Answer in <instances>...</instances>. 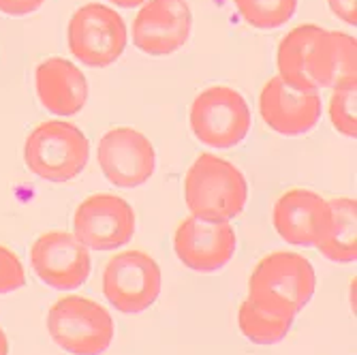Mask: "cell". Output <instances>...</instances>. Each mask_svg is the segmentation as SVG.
Masks as SVG:
<instances>
[{
    "label": "cell",
    "mask_w": 357,
    "mask_h": 355,
    "mask_svg": "<svg viewBox=\"0 0 357 355\" xmlns=\"http://www.w3.org/2000/svg\"><path fill=\"white\" fill-rule=\"evenodd\" d=\"M163 274L154 257L144 250H124L103 270V296L122 315H139L160 296Z\"/></svg>",
    "instance_id": "obj_6"
},
{
    "label": "cell",
    "mask_w": 357,
    "mask_h": 355,
    "mask_svg": "<svg viewBox=\"0 0 357 355\" xmlns=\"http://www.w3.org/2000/svg\"><path fill=\"white\" fill-rule=\"evenodd\" d=\"M0 355H9V338L3 328H0Z\"/></svg>",
    "instance_id": "obj_25"
},
{
    "label": "cell",
    "mask_w": 357,
    "mask_h": 355,
    "mask_svg": "<svg viewBox=\"0 0 357 355\" xmlns=\"http://www.w3.org/2000/svg\"><path fill=\"white\" fill-rule=\"evenodd\" d=\"M259 112L272 131L287 137L304 135L312 131L321 118V94L294 88L276 75L261 88Z\"/></svg>",
    "instance_id": "obj_14"
},
{
    "label": "cell",
    "mask_w": 357,
    "mask_h": 355,
    "mask_svg": "<svg viewBox=\"0 0 357 355\" xmlns=\"http://www.w3.org/2000/svg\"><path fill=\"white\" fill-rule=\"evenodd\" d=\"M278 77L300 90L355 88L357 41L317 24L294 28L278 45Z\"/></svg>",
    "instance_id": "obj_1"
},
{
    "label": "cell",
    "mask_w": 357,
    "mask_h": 355,
    "mask_svg": "<svg viewBox=\"0 0 357 355\" xmlns=\"http://www.w3.org/2000/svg\"><path fill=\"white\" fill-rule=\"evenodd\" d=\"M238 236L229 220L184 218L174 236L178 259L195 272H218L234 259Z\"/></svg>",
    "instance_id": "obj_10"
},
{
    "label": "cell",
    "mask_w": 357,
    "mask_h": 355,
    "mask_svg": "<svg viewBox=\"0 0 357 355\" xmlns=\"http://www.w3.org/2000/svg\"><path fill=\"white\" fill-rule=\"evenodd\" d=\"M328 5L336 17H340L344 24L355 26L357 24V7L355 0H328Z\"/></svg>",
    "instance_id": "obj_23"
},
{
    "label": "cell",
    "mask_w": 357,
    "mask_h": 355,
    "mask_svg": "<svg viewBox=\"0 0 357 355\" xmlns=\"http://www.w3.org/2000/svg\"><path fill=\"white\" fill-rule=\"evenodd\" d=\"M192 15L184 0H148L133 22V43L150 56L178 52L190 37Z\"/></svg>",
    "instance_id": "obj_15"
},
{
    "label": "cell",
    "mask_w": 357,
    "mask_h": 355,
    "mask_svg": "<svg viewBox=\"0 0 357 355\" xmlns=\"http://www.w3.org/2000/svg\"><path fill=\"white\" fill-rule=\"evenodd\" d=\"M26 285V272L20 262V257L0 244V296L17 292Z\"/></svg>",
    "instance_id": "obj_21"
},
{
    "label": "cell",
    "mask_w": 357,
    "mask_h": 355,
    "mask_svg": "<svg viewBox=\"0 0 357 355\" xmlns=\"http://www.w3.org/2000/svg\"><path fill=\"white\" fill-rule=\"evenodd\" d=\"M69 50L79 62L94 69L114 64L128 41V30L124 20L105 5H84L79 7L67 28Z\"/></svg>",
    "instance_id": "obj_7"
},
{
    "label": "cell",
    "mask_w": 357,
    "mask_h": 355,
    "mask_svg": "<svg viewBox=\"0 0 357 355\" xmlns=\"http://www.w3.org/2000/svg\"><path fill=\"white\" fill-rule=\"evenodd\" d=\"M47 330L60 349L73 355H101L116 334L107 308L82 296L60 298L47 312Z\"/></svg>",
    "instance_id": "obj_4"
},
{
    "label": "cell",
    "mask_w": 357,
    "mask_h": 355,
    "mask_svg": "<svg viewBox=\"0 0 357 355\" xmlns=\"http://www.w3.org/2000/svg\"><path fill=\"white\" fill-rule=\"evenodd\" d=\"M112 5L116 7H122V9H133V7H142L148 0H109Z\"/></svg>",
    "instance_id": "obj_24"
},
{
    "label": "cell",
    "mask_w": 357,
    "mask_h": 355,
    "mask_svg": "<svg viewBox=\"0 0 357 355\" xmlns=\"http://www.w3.org/2000/svg\"><path fill=\"white\" fill-rule=\"evenodd\" d=\"M298 310L270 298H246L238 312V326L244 338L255 345H276L280 342L291 326Z\"/></svg>",
    "instance_id": "obj_17"
},
{
    "label": "cell",
    "mask_w": 357,
    "mask_h": 355,
    "mask_svg": "<svg viewBox=\"0 0 357 355\" xmlns=\"http://www.w3.org/2000/svg\"><path fill=\"white\" fill-rule=\"evenodd\" d=\"M317 289L312 264L300 252L276 250L259 262L248 280L250 298H270L298 312L310 302Z\"/></svg>",
    "instance_id": "obj_8"
},
{
    "label": "cell",
    "mask_w": 357,
    "mask_h": 355,
    "mask_svg": "<svg viewBox=\"0 0 357 355\" xmlns=\"http://www.w3.org/2000/svg\"><path fill=\"white\" fill-rule=\"evenodd\" d=\"M238 13L252 28H278L294 17L298 0H234Z\"/></svg>",
    "instance_id": "obj_19"
},
{
    "label": "cell",
    "mask_w": 357,
    "mask_h": 355,
    "mask_svg": "<svg viewBox=\"0 0 357 355\" xmlns=\"http://www.w3.org/2000/svg\"><path fill=\"white\" fill-rule=\"evenodd\" d=\"M35 88L41 105L58 116H73L88 101L86 75L64 58H47L35 71Z\"/></svg>",
    "instance_id": "obj_16"
},
{
    "label": "cell",
    "mask_w": 357,
    "mask_h": 355,
    "mask_svg": "<svg viewBox=\"0 0 357 355\" xmlns=\"http://www.w3.org/2000/svg\"><path fill=\"white\" fill-rule=\"evenodd\" d=\"M90 158V144L79 126L62 120L41 122L24 144L26 167L45 182L77 178Z\"/></svg>",
    "instance_id": "obj_3"
},
{
    "label": "cell",
    "mask_w": 357,
    "mask_h": 355,
    "mask_svg": "<svg viewBox=\"0 0 357 355\" xmlns=\"http://www.w3.org/2000/svg\"><path fill=\"white\" fill-rule=\"evenodd\" d=\"M30 268L50 287L69 292L90 276V252L69 232H47L30 246Z\"/></svg>",
    "instance_id": "obj_12"
},
{
    "label": "cell",
    "mask_w": 357,
    "mask_h": 355,
    "mask_svg": "<svg viewBox=\"0 0 357 355\" xmlns=\"http://www.w3.org/2000/svg\"><path fill=\"white\" fill-rule=\"evenodd\" d=\"M252 126L250 107L244 96L229 86L202 90L190 105L192 135L210 148H236Z\"/></svg>",
    "instance_id": "obj_5"
},
{
    "label": "cell",
    "mask_w": 357,
    "mask_h": 355,
    "mask_svg": "<svg viewBox=\"0 0 357 355\" xmlns=\"http://www.w3.org/2000/svg\"><path fill=\"white\" fill-rule=\"evenodd\" d=\"M135 212L118 195L99 192L84 199L73 216V236L92 250H114L131 242Z\"/></svg>",
    "instance_id": "obj_9"
},
{
    "label": "cell",
    "mask_w": 357,
    "mask_h": 355,
    "mask_svg": "<svg viewBox=\"0 0 357 355\" xmlns=\"http://www.w3.org/2000/svg\"><path fill=\"white\" fill-rule=\"evenodd\" d=\"M332 212L330 232L317 248L326 259L334 264H355L357 259V204L351 197H336L328 202Z\"/></svg>",
    "instance_id": "obj_18"
},
{
    "label": "cell",
    "mask_w": 357,
    "mask_h": 355,
    "mask_svg": "<svg viewBox=\"0 0 357 355\" xmlns=\"http://www.w3.org/2000/svg\"><path fill=\"white\" fill-rule=\"evenodd\" d=\"M276 234L294 246H319L326 240L332 222L328 199L306 188H291L272 208Z\"/></svg>",
    "instance_id": "obj_13"
},
{
    "label": "cell",
    "mask_w": 357,
    "mask_h": 355,
    "mask_svg": "<svg viewBox=\"0 0 357 355\" xmlns=\"http://www.w3.org/2000/svg\"><path fill=\"white\" fill-rule=\"evenodd\" d=\"M99 165L103 176L120 188L146 184L156 167L152 142L133 126H116L99 142Z\"/></svg>",
    "instance_id": "obj_11"
},
{
    "label": "cell",
    "mask_w": 357,
    "mask_h": 355,
    "mask_svg": "<svg viewBox=\"0 0 357 355\" xmlns=\"http://www.w3.org/2000/svg\"><path fill=\"white\" fill-rule=\"evenodd\" d=\"M184 202L190 216L231 220L246 208L248 182L231 160L199 154L184 178Z\"/></svg>",
    "instance_id": "obj_2"
},
{
    "label": "cell",
    "mask_w": 357,
    "mask_h": 355,
    "mask_svg": "<svg viewBox=\"0 0 357 355\" xmlns=\"http://www.w3.org/2000/svg\"><path fill=\"white\" fill-rule=\"evenodd\" d=\"M330 120L338 133L347 137L357 135L355 118V88H336L330 99Z\"/></svg>",
    "instance_id": "obj_20"
},
{
    "label": "cell",
    "mask_w": 357,
    "mask_h": 355,
    "mask_svg": "<svg viewBox=\"0 0 357 355\" xmlns=\"http://www.w3.org/2000/svg\"><path fill=\"white\" fill-rule=\"evenodd\" d=\"M45 0H0V11L7 15H28L37 11Z\"/></svg>",
    "instance_id": "obj_22"
}]
</instances>
